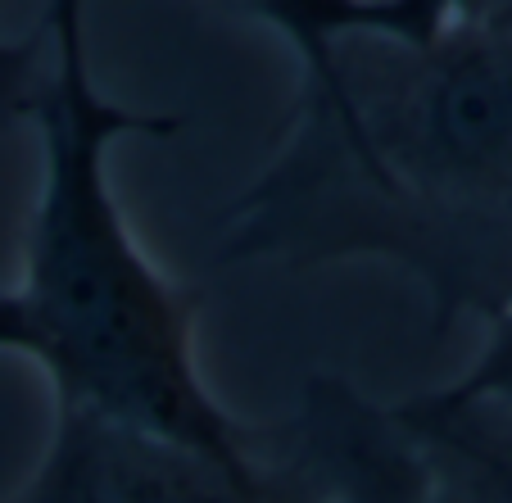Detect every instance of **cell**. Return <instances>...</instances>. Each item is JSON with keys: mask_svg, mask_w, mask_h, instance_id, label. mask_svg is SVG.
Here are the masks:
<instances>
[{"mask_svg": "<svg viewBox=\"0 0 512 503\" xmlns=\"http://www.w3.org/2000/svg\"><path fill=\"white\" fill-rule=\"evenodd\" d=\"M449 19L508 23V28H512V0H449Z\"/></svg>", "mask_w": 512, "mask_h": 503, "instance_id": "cell-10", "label": "cell"}, {"mask_svg": "<svg viewBox=\"0 0 512 503\" xmlns=\"http://www.w3.org/2000/svg\"><path fill=\"white\" fill-rule=\"evenodd\" d=\"M46 64L23 100L41 141L23 272L0 286V349L32 358L55 404L91 408L191 445H245L254 426L218 404L195 358V300L136 245L109 186L123 136H173L182 118L100 96L87 0H46Z\"/></svg>", "mask_w": 512, "mask_h": 503, "instance_id": "cell-2", "label": "cell"}, {"mask_svg": "<svg viewBox=\"0 0 512 503\" xmlns=\"http://www.w3.org/2000/svg\"><path fill=\"white\" fill-rule=\"evenodd\" d=\"M300 68L286 136L227 209L223 259H381L422 286L440 336L485 327L512 300V28H349Z\"/></svg>", "mask_w": 512, "mask_h": 503, "instance_id": "cell-1", "label": "cell"}, {"mask_svg": "<svg viewBox=\"0 0 512 503\" xmlns=\"http://www.w3.org/2000/svg\"><path fill=\"white\" fill-rule=\"evenodd\" d=\"M277 440L345 503H431L413 445L390 404L358 395L345 377L304 381L290 417L272 422Z\"/></svg>", "mask_w": 512, "mask_h": 503, "instance_id": "cell-4", "label": "cell"}, {"mask_svg": "<svg viewBox=\"0 0 512 503\" xmlns=\"http://www.w3.org/2000/svg\"><path fill=\"white\" fill-rule=\"evenodd\" d=\"M223 5L272 23L295 46L300 64H313L331 37L363 28L368 19V0H223Z\"/></svg>", "mask_w": 512, "mask_h": 503, "instance_id": "cell-6", "label": "cell"}, {"mask_svg": "<svg viewBox=\"0 0 512 503\" xmlns=\"http://www.w3.org/2000/svg\"><path fill=\"white\" fill-rule=\"evenodd\" d=\"M449 19V0H368L363 28H386L399 37H426Z\"/></svg>", "mask_w": 512, "mask_h": 503, "instance_id": "cell-9", "label": "cell"}, {"mask_svg": "<svg viewBox=\"0 0 512 503\" xmlns=\"http://www.w3.org/2000/svg\"><path fill=\"white\" fill-rule=\"evenodd\" d=\"M14 503H345L272 426L245 445H191L91 408L55 404V431Z\"/></svg>", "mask_w": 512, "mask_h": 503, "instance_id": "cell-3", "label": "cell"}, {"mask_svg": "<svg viewBox=\"0 0 512 503\" xmlns=\"http://www.w3.org/2000/svg\"><path fill=\"white\" fill-rule=\"evenodd\" d=\"M445 386L463 390V395H481V399H499L512 404V300L485 322V340L472 354L463 372Z\"/></svg>", "mask_w": 512, "mask_h": 503, "instance_id": "cell-7", "label": "cell"}, {"mask_svg": "<svg viewBox=\"0 0 512 503\" xmlns=\"http://www.w3.org/2000/svg\"><path fill=\"white\" fill-rule=\"evenodd\" d=\"M431 503H512V404L435 386L390 404Z\"/></svg>", "mask_w": 512, "mask_h": 503, "instance_id": "cell-5", "label": "cell"}, {"mask_svg": "<svg viewBox=\"0 0 512 503\" xmlns=\"http://www.w3.org/2000/svg\"><path fill=\"white\" fill-rule=\"evenodd\" d=\"M46 46V23H37L23 41H0V123L23 118V100L46 64Z\"/></svg>", "mask_w": 512, "mask_h": 503, "instance_id": "cell-8", "label": "cell"}]
</instances>
